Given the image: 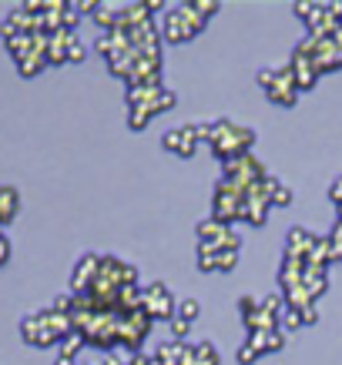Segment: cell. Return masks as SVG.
Here are the masks:
<instances>
[{"mask_svg":"<svg viewBox=\"0 0 342 365\" xmlns=\"http://www.w3.org/2000/svg\"><path fill=\"white\" fill-rule=\"evenodd\" d=\"M98 268H101V255H94V252L81 255L74 272H71V295H88L94 278H98Z\"/></svg>","mask_w":342,"mask_h":365,"instance_id":"8fae6325","label":"cell"},{"mask_svg":"<svg viewBox=\"0 0 342 365\" xmlns=\"http://www.w3.org/2000/svg\"><path fill=\"white\" fill-rule=\"evenodd\" d=\"M195 235H198V245H208L215 252H242V235L235 232V228H228V225L215 222V218L198 222Z\"/></svg>","mask_w":342,"mask_h":365,"instance_id":"ba28073f","label":"cell"},{"mask_svg":"<svg viewBox=\"0 0 342 365\" xmlns=\"http://www.w3.org/2000/svg\"><path fill=\"white\" fill-rule=\"evenodd\" d=\"M141 309L155 322H171L178 315V299L171 295V288L165 282H151L141 288Z\"/></svg>","mask_w":342,"mask_h":365,"instance_id":"52a82bcc","label":"cell"},{"mask_svg":"<svg viewBox=\"0 0 342 365\" xmlns=\"http://www.w3.org/2000/svg\"><path fill=\"white\" fill-rule=\"evenodd\" d=\"M175 104H178V98L171 94V91H165L161 98L148 101V104L128 108V128H131V131H144V128L151 124V118H155V114H168L171 108H175Z\"/></svg>","mask_w":342,"mask_h":365,"instance_id":"30bf717a","label":"cell"},{"mask_svg":"<svg viewBox=\"0 0 342 365\" xmlns=\"http://www.w3.org/2000/svg\"><path fill=\"white\" fill-rule=\"evenodd\" d=\"M84 57H88L84 44H81V41H74V44H71V51H67V64H81Z\"/></svg>","mask_w":342,"mask_h":365,"instance_id":"f1b7e54d","label":"cell"},{"mask_svg":"<svg viewBox=\"0 0 342 365\" xmlns=\"http://www.w3.org/2000/svg\"><path fill=\"white\" fill-rule=\"evenodd\" d=\"M74 41H78V34H74V31L51 34V41H47V61H51V67L67 64V51H71V44H74Z\"/></svg>","mask_w":342,"mask_h":365,"instance_id":"5bb4252c","label":"cell"},{"mask_svg":"<svg viewBox=\"0 0 342 365\" xmlns=\"http://www.w3.org/2000/svg\"><path fill=\"white\" fill-rule=\"evenodd\" d=\"M185 349H188V342H175V339H168V342H161L155 349V359L161 365H181V359H185Z\"/></svg>","mask_w":342,"mask_h":365,"instance_id":"ac0fdd59","label":"cell"},{"mask_svg":"<svg viewBox=\"0 0 342 365\" xmlns=\"http://www.w3.org/2000/svg\"><path fill=\"white\" fill-rule=\"evenodd\" d=\"M262 309L268 312V315L282 319V312H286V299H282V295H265V299H262Z\"/></svg>","mask_w":342,"mask_h":365,"instance_id":"d4e9b609","label":"cell"},{"mask_svg":"<svg viewBox=\"0 0 342 365\" xmlns=\"http://www.w3.org/2000/svg\"><path fill=\"white\" fill-rule=\"evenodd\" d=\"M11 255H14V245H11V238H7V235L0 232V268L7 265V262H11Z\"/></svg>","mask_w":342,"mask_h":365,"instance_id":"f546056e","label":"cell"},{"mask_svg":"<svg viewBox=\"0 0 342 365\" xmlns=\"http://www.w3.org/2000/svg\"><path fill=\"white\" fill-rule=\"evenodd\" d=\"M242 211H245V191L238 185H232V181L218 178V185L211 191V218L232 228L235 222H242Z\"/></svg>","mask_w":342,"mask_h":365,"instance_id":"5b68a950","label":"cell"},{"mask_svg":"<svg viewBox=\"0 0 342 365\" xmlns=\"http://www.w3.org/2000/svg\"><path fill=\"white\" fill-rule=\"evenodd\" d=\"M238 265V252H215L208 245H198V268L208 272H232Z\"/></svg>","mask_w":342,"mask_h":365,"instance_id":"7c38bea8","label":"cell"},{"mask_svg":"<svg viewBox=\"0 0 342 365\" xmlns=\"http://www.w3.org/2000/svg\"><path fill=\"white\" fill-rule=\"evenodd\" d=\"M198 144H201V128L198 124L171 128V131H165V138H161V148L175 158H191L195 151H198Z\"/></svg>","mask_w":342,"mask_h":365,"instance_id":"9c48e42d","label":"cell"},{"mask_svg":"<svg viewBox=\"0 0 342 365\" xmlns=\"http://www.w3.org/2000/svg\"><path fill=\"white\" fill-rule=\"evenodd\" d=\"M302 322H306V325H316V322H319V312H316V305L302 309Z\"/></svg>","mask_w":342,"mask_h":365,"instance_id":"4dcf8cb0","label":"cell"},{"mask_svg":"<svg viewBox=\"0 0 342 365\" xmlns=\"http://www.w3.org/2000/svg\"><path fill=\"white\" fill-rule=\"evenodd\" d=\"M218 349L211 342H195V362L191 365H218Z\"/></svg>","mask_w":342,"mask_h":365,"instance_id":"d6986e66","label":"cell"},{"mask_svg":"<svg viewBox=\"0 0 342 365\" xmlns=\"http://www.w3.org/2000/svg\"><path fill=\"white\" fill-rule=\"evenodd\" d=\"M316 238H319V235H312L309 228H302V225L288 228V235H286V255H292V258H302V262H306V258L312 255Z\"/></svg>","mask_w":342,"mask_h":365,"instance_id":"4fadbf2b","label":"cell"},{"mask_svg":"<svg viewBox=\"0 0 342 365\" xmlns=\"http://www.w3.org/2000/svg\"><path fill=\"white\" fill-rule=\"evenodd\" d=\"M329 238H332V245H336V248L342 252V222H336V228L329 232Z\"/></svg>","mask_w":342,"mask_h":365,"instance_id":"1f68e13d","label":"cell"},{"mask_svg":"<svg viewBox=\"0 0 342 365\" xmlns=\"http://www.w3.org/2000/svg\"><path fill=\"white\" fill-rule=\"evenodd\" d=\"M188 4H191V11L201 14L205 21H211V17H215V14L221 11V4H218V0H188Z\"/></svg>","mask_w":342,"mask_h":365,"instance_id":"603a6c76","label":"cell"},{"mask_svg":"<svg viewBox=\"0 0 342 365\" xmlns=\"http://www.w3.org/2000/svg\"><path fill=\"white\" fill-rule=\"evenodd\" d=\"M258 88L265 91V98L278 104V108H296L298 104V88H296V78H292V67H262L258 74Z\"/></svg>","mask_w":342,"mask_h":365,"instance_id":"3957f363","label":"cell"},{"mask_svg":"<svg viewBox=\"0 0 342 365\" xmlns=\"http://www.w3.org/2000/svg\"><path fill=\"white\" fill-rule=\"evenodd\" d=\"M198 128H201V141L208 144L221 161L248 155L255 148V138H258L252 128L235 124V121H228V118H218V121H211V124H198Z\"/></svg>","mask_w":342,"mask_h":365,"instance_id":"6da1fadb","label":"cell"},{"mask_svg":"<svg viewBox=\"0 0 342 365\" xmlns=\"http://www.w3.org/2000/svg\"><path fill=\"white\" fill-rule=\"evenodd\" d=\"M265 175H268V171H265V165L252 155V151L242 155V158H232V161H221V178L232 181V185H238L242 191H248L252 185H258Z\"/></svg>","mask_w":342,"mask_h":365,"instance_id":"8992f818","label":"cell"},{"mask_svg":"<svg viewBox=\"0 0 342 365\" xmlns=\"http://www.w3.org/2000/svg\"><path fill=\"white\" fill-rule=\"evenodd\" d=\"M21 211V191L11 188V185H0V228L11 225Z\"/></svg>","mask_w":342,"mask_h":365,"instance_id":"2e32d148","label":"cell"},{"mask_svg":"<svg viewBox=\"0 0 342 365\" xmlns=\"http://www.w3.org/2000/svg\"><path fill=\"white\" fill-rule=\"evenodd\" d=\"M0 232H4V228H0Z\"/></svg>","mask_w":342,"mask_h":365,"instance_id":"8d00e7d4","label":"cell"},{"mask_svg":"<svg viewBox=\"0 0 342 365\" xmlns=\"http://www.w3.org/2000/svg\"><path fill=\"white\" fill-rule=\"evenodd\" d=\"M84 345H88V342H84V339H81L78 332H71V335H67V339H64V342L57 345V349H61V352H57V355H64V359H74V362H78V352H81V349H84Z\"/></svg>","mask_w":342,"mask_h":365,"instance_id":"ffe728a7","label":"cell"},{"mask_svg":"<svg viewBox=\"0 0 342 365\" xmlns=\"http://www.w3.org/2000/svg\"><path fill=\"white\" fill-rule=\"evenodd\" d=\"M258 355H262V352H258V349L245 339V342L235 349V362H238V365H255V362H258Z\"/></svg>","mask_w":342,"mask_h":365,"instance_id":"7402d4cb","label":"cell"},{"mask_svg":"<svg viewBox=\"0 0 342 365\" xmlns=\"http://www.w3.org/2000/svg\"><path fill=\"white\" fill-rule=\"evenodd\" d=\"M71 332H74L71 315H61V312H54V309H41L21 322V339L27 345H37V349L61 345Z\"/></svg>","mask_w":342,"mask_h":365,"instance_id":"7a4b0ae2","label":"cell"},{"mask_svg":"<svg viewBox=\"0 0 342 365\" xmlns=\"http://www.w3.org/2000/svg\"><path fill=\"white\" fill-rule=\"evenodd\" d=\"M258 305H262V299H255V295H242L238 299V315H252V312H258Z\"/></svg>","mask_w":342,"mask_h":365,"instance_id":"83f0119b","label":"cell"},{"mask_svg":"<svg viewBox=\"0 0 342 365\" xmlns=\"http://www.w3.org/2000/svg\"><path fill=\"white\" fill-rule=\"evenodd\" d=\"M161 7H165V4H161V0H144V11H148V14L161 11Z\"/></svg>","mask_w":342,"mask_h":365,"instance_id":"d6a6232c","label":"cell"},{"mask_svg":"<svg viewBox=\"0 0 342 365\" xmlns=\"http://www.w3.org/2000/svg\"><path fill=\"white\" fill-rule=\"evenodd\" d=\"M78 365H91V362H78Z\"/></svg>","mask_w":342,"mask_h":365,"instance_id":"d590c367","label":"cell"},{"mask_svg":"<svg viewBox=\"0 0 342 365\" xmlns=\"http://www.w3.org/2000/svg\"><path fill=\"white\" fill-rule=\"evenodd\" d=\"M302 325H306V322H302V312L298 309H286L282 319H278V329H282V332H298Z\"/></svg>","mask_w":342,"mask_h":365,"instance_id":"44dd1931","label":"cell"},{"mask_svg":"<svg viewBox=\"0 0 342 365\" xmlns=\"http://www.w3.org/2000/svg\"><path fill=\"white\" fill-rule=\"evenodd\" d=\"M248 342L262 355H272V352H282V349H286V332H282V329H276V332H255V335H248Z\"/></svg>","mask_w":342,"mask_h":365,"instance_id":"e0dca14e","label":"cell"},{"mask_svg":"<svg viewBox=\"0 0 342 365\" xmlns=\"http://www.w3.org/2000/svg\"><path fill=\"white\" fill-rule=\"evenodd\" d=\"M54 365H78V362H74V359H64V355H57Z\"/></svg>","mask_w":342,"mask_h":365,"instance_id":"836d02e7","label":"cell"},{"mask_svg":"<svg viewBox=\"0 0 342 365\" xmlns=\"http://www.w3.org/2000/svg\"><path fill=\"white\" fill-rule=\"evenodd\" d=\"M332 41H336V47H342V27L336 34H332Z\"/></svg>","mask_w":342,"mask_h":365,"instance_id":"e575fe53","label":"cell"},{"mask_svg":"<svg viewBox=\"0 0 342 365\" xmlns=\"http://www.w3.org/2000/svg\"><path fill=\"white\" fill-rule=\"evenodd\" d=\"M168 325H171V339H175V342H188V332H191V322H185V319H171L168 322Z\"/></svg>","mask_w":342,"mask_h":365,"instance_id":"484cf974","label":"cell"},{"mask_svg":"<svg viewBox=\"0 0 342 365\" xmlns=\"http://www.w3.org/2000/svg\"><path fill=\"white\" fill-rule=\"evenodd\" d=\"M292 201H296V191L288 188V185H278L276 195H272V205H278V208H288Z\"/></svg>","mask_w":342,"mask_h":365,"instance_id":"4316f807","label":"cell"},{"mask_svg":"<svg viewBox=\"0 0 342 365\" xmlns=\"http://www.w3.org/2000/svg\"><path fill=\"white\" fill-rule=\"evenodd\" d=\"M302 288H306V292H309V299L316 302L319 295H326V292H329V272L306 262V272H302Z\"/></svg>","mask_w":342,"mask_h":365,"instance_id":"9a60e30c","label":"cell"},{"mask_svg":"<svg viewBox=\"0 0 342 365\" xmlns=\"http://www.w3.org/2000/svg\"><path fill=\"white\" fill-rule=\"evenodd\" d=\"M208 27V21L201 14L191 11V4H178L165 14V41L168 44H185V41H195L201 31Z\"/></svg>","mask_w":342,"mask_h":365,"instance_id":"277c9868","label":"cell"},{"mask_svg":"<svg viewBox=\"0 0 342 365\" xmlns=\"http://www.w3.org/2000/svg\"><path fill=\"white\" fill-rule=\"evenodd\" d=\"M201 315V305L195 299H178V319L185 322H195Z\"/></svg>","mask_w":342,"mask_h":365,"instance_id":"cb8c5ba5","label":"cell"}]
</instances>
